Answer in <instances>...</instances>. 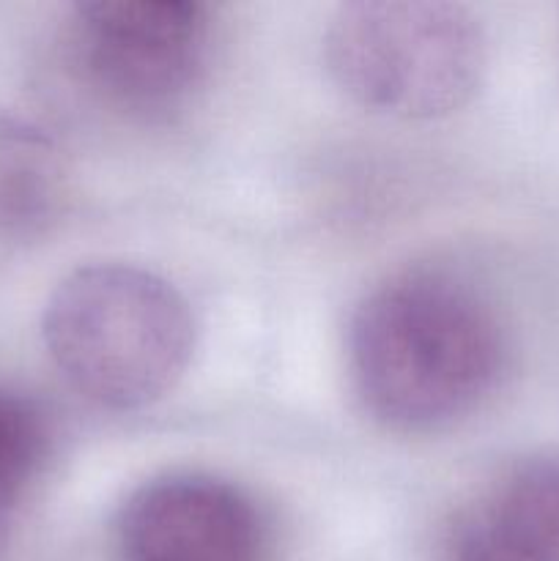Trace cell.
Segmentation results:
<instances>
[{"instance_id": "cell-1", "label": "cell", "mask_w": 559, "mask_h": 561, "mask_svg": "<svg viewBox=\"0 0 559 561\" xmlns=\"http://www.w3.org/2000/svg\"><path fill=\"white\" fill-rule=\"evenodd\" d=\"M502 365L497 318L453 279L395 277L373 288L351 316L356 394L395 431H436L466 416L497 387Z\"/></svg>"}, {"instance_id": "cell-2", "label": "cell", "mask_w": 559, "mask_h": 561, "mask_svg": "<svg viewBox=\"0 0 559 561\" xmlns=\"http://www.w3.org/2000/svg\"><path fill=\"white\" fill-rule=\"evenodd\" d=\"M42 334L60 376L113 411L162 400L195 351V318L175 285L113 261L75 268L55 285Z\"/></svg>"}, {"instance_id": "cell-3", "label": "cell", "mask_w": 559, "mask_h": 561, "mask_svg": "<svg viewBox=\"0 0 559 561\" xmlns=\"http://www.w3.org/2000/svg\"><path fill=\"white\" fill-rule=\"evenodd\" d=\"M332 80L362 107L406 121L458 113L486 71V36L444 0H354L323 33Z\"/></svg>"}, {"instance_id": "cell-4", "label": "cell", "mask_w": 559, "mask_h": 561, "mask_svg": "<svg viewBox=\"0 0 559 561\" xmlns=\"http://www.w3.org/2000/svg\"><path fill=\"white\" fill-rule=\"evenodd\" d=\"M212 22L190 0H88L75 44L88 77L129 107L179 102L206 69Z\"/></svg>"}, {"instance_id": "cell-5", "label": "cell", "mask_w": 559, "mask_h": 561, "mask_svg": "<svg viewBox=\"0 0 559 561\" xmlns=\"http://www.w3.org/2000/svg\"><path fill=\"white\" fill-rule=\"evenodd\" d=\"M250 499L208 474H164L137 488L118 515L124 561H263Z\"/></svg>"}, {"instance_id": "cell-6", "label": "cell", "mask_w": 559, "mask_h": 561, "mask_svg": "<svg viewBox=\"0 0 559 561\" xmlns=\"http://www.w3.org/2000/svg\"><path fill=\"white\" fill-rule=\"evenodd\" d=\"M449 561H559V460L515 471L455 529Z\"/></svg>"}, {"instance_id": "cell-7", "label": "cell", "mask_w": 559, "mask_h": 561, "mask_svg": "<svg viewBox=\"0 0 559 561\" xmlns=\"http://www.w3.org/2000/svg\"><path fill=\"white\" fill-rule=\"evenodd\" d=\"M44 449L47 433L36 409L16 394L0 392V548L27 485L36 477Z\"/></svg>"}]
</instances>
